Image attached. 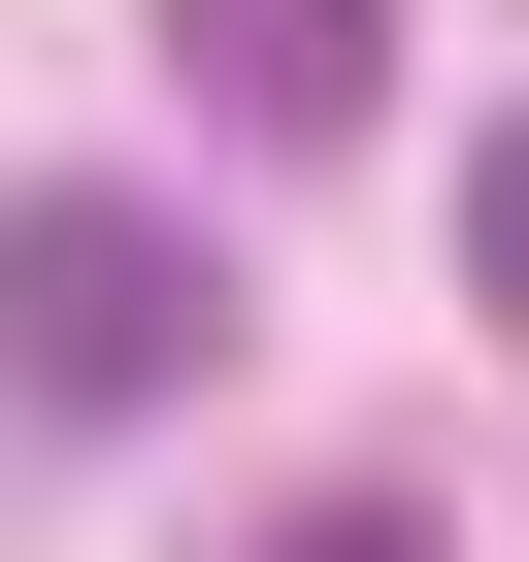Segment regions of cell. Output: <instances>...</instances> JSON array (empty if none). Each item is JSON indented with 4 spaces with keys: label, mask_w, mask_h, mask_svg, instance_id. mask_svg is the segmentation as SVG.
Wrapping results in <instances>:
<instances>
[{
    "label": "cell",
    "mask_w": 529,
    "mask_h": 562,
    "mask_svg": "<svg viewBox=\"0 0 529 562\" xmlns=\"http://www.w3.org/2000/svg\"><path fill=\"white\" fill-rule=\"evenodd\" d=\"M166 67H199V133H264V166H331V133L397 100V0H166Z\"/></svg>",
    "instance_id": "7a4b0ae2"
},
{
    "label": "cell",
    "mask_w": 529,
    "mask_h": 562,
    "mask_svg": "<svg viewBox=\"0 0 529 562\" xmlns=\"http://www.w3.org/2000/svg\"><path fill=\"white\" fill-rule=\"evenodd\" d=\"M199 364H232L199 199H0V397H34V430H166Z\"/></svg>",
    "instance_id": "6da1fadb"
},
{
    "label": "cell",
    "mask_w": 529,
    "mask_h": 562,
    "mask_svg": "<svg viewBox=\"0 0 529 562\" xmlns=\"http://www.w3.org/2000/svg\"><path fill=\"white\" fill-rule=\"evenodd\" d=\"M264 562H430V529H397V496H299V529H264Z\"/></svg>",
    "instance_id": "277c9868"
},
{
    "label": "cell",
    "mask_w": 529,
    "mask_h": 562,
    "mask_svg": "<svg viewBox=\"0 0 529 562\" xmlns=\"http://www.w3.org/2000/svg\"><path fill=\"white\" fill-rule=\"evenodd\" d=\"M463 299L529 331V100H496V166H463Z\"/></svg>",
    "instance_id": "3957f363"
}]
</instances>
